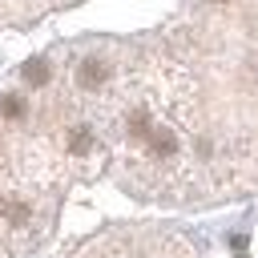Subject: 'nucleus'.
I'll return each instance as SVG.
<instances>
[{
    "label": "nucleus",
    "mask_w": 258,
    "mask_h": 258,
    "mask_svg": "<svg viewBox=\"0 0 258 258\" xmlns=\"http://www.w3.org/2000/svg\"><path fill=\"white\" fill-rule=\"evenodd\" d=\"M0 218H4L8 226H16V230H20V226H28L32 210H28L24 202H16V198H4V202H0Z\"/></svg>",
    "instance_id": "2"
},
{
    "label": "nucleus",
    "mask_w": 258,
    "mask_h": 258,
    "mask_svg": "<svg viewBox=\"0 0 258 258\" xmlns=\"http://www.w3.org/2000/svg\"><path fill=\"white\" fill-rule=\"evenodd\" d=\"M89 149H93V133H89L85 125H77V129L69 133V153L81 157V153H89Z\"/></svg>",
    "instance_id": "4"
},
{
    "label": "nucleus",
    "mask_w": 258,
    "mask_h": 258,
    "mask_svg": "<svg viewBox=\"0 0 258 258\" xmlns=\"http://www.w3.org/2000/svg\"><path fill=\"white\" fill-rule=\"evenodd\" d=\"M206 4H214V8H222V4H234V0H206Z\"/></svg>",
    "instance_id": "6"
},
{
    "label": "nucleus",
    "mask_w": 258,
    "mask_h": 258,
    "mask_svg": "<svg viewBox=\"0 0 258 258\" xmlns=\"http://www.w3.org/2000/svg\"><path fill=\"white\" fill-rule=\"evenodd\" d=\"M105 81H109V64H105L101 56L81 60V69H77V85H81V89H101Z\"/></svg>",
    "instance_id": "1"
},
{
    "label": "nucleus",
    "mask_w": 258,
    "mask_h": 258,
    "mask_svg": "<svg viewBox=\"0 0 258 258\" xmlns=\"http://www.w3.org/2000/svg\"><path fill=\"white\" fill-rule=\"evenodd\" d=\"M0 117H4V121H24V117H28V101H24L20 93H4V97H0Z\"/></svg>",
    "instance_id": "3"
},
{
    "label": "nucleus",
    "mask_w": 258,
    "mask_h": 258,
    "mask_svg": "<svg viewBox=\"0 0 258 258\" xmlns=\"http://www.w3.org/2000/svg\"><path fill=\"white\" fill-rule=\"evenodd\" d=\"M24 81L28 85H48V60H28L24 64Z\"/></svg>",
    "instance_id": "5"
}]
</instances>
